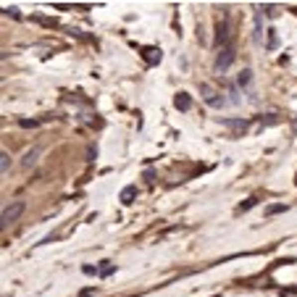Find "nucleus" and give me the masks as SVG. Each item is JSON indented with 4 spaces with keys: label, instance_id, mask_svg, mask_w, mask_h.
<instances>
[{
    "label": "nucleus",
    "instance_id": "dca6fc26",
    "mask_svg": "<svg viewBox=\"0 0 297 297\" xmlns=\"http://www.w3.org/2000/svg\"><path fill=\"white\" fill-rule=\"evenodd\" d=\"M18 124H21L24 129H29V126H37V121H29V118H21V121H18Z\"/></svg>",
    "mask_w": 297,
    "mask_h": 297
},
{
    "label": "nucleus",
    "instance_id": "6e6552de",
    "mask_svg": "<svg viewBox=\"0 0 297 297\" xmlns=\"http://www.w3.org/2000/svg\"><path fill=\"white\" fill-rule=\"evenodd\" d=\"M224 126L237 129V132H245V129H247V121H242V118H224Z\"/></svg>",
    "mask_w": 297,
    "mask_h": 297
},
{
    "label": "nucleus",
    "instance_id": "f03ea898",
    "mask_svg": "<svg viewBox=\"0 0 297 297\" xmlns=\"http://www.w3.org/2000/svg\"><path fill=\"white\" fill-rule=\"evenodd\" d=\"M234 58H237L234 45H226V48H221L218 55H216V71H218V74H224V71L231 66V63H234Z\"/></svg>",
    "mask_w": 297,
    "mask_h": 297
},
{
    "label": "nucleus",
    "instance_id": "7ed1b4c3",
    "mask_svg": "<svg viewBox=\"0 0 297 297\" xmlns=\"http://www.w3.org/2000/svg\"><path fill=\"white\" fill-rule=\"evenodd\" d=\"M200 95H202V100H205V103H208L210 108H221V105H226L224 95H221L218 90H213L210 85H205V82L200 85Z\"/></svg>",
    "mask_w": 297,
    "mask_h": 297
},
{
    "label": "nucleus",
    "instance_id": "423d86ee",
    "mask_svg": "<svg viewBox=\"0 0 297 297\" xmlns=\"http://www.w3.org/2000/svg\"><path fill=\"white\" fill-rule=\"evenodd\" d=\"M226 40H229V24H218V37H216V45H221V48H226Z\"/></svg>",
    "mask_w": 297,
    "mask_h": 297
},
{
    "label": "nucleus",
    "instance_id": "f3484780",
    "mask_svg": "<svg viewBox=\"0 0 297 297\" xmlns=\"http://www.w3.org/2000/svg\"><path fill=\"white\" fill-rule=\"evenodd\" d=\"M82 271H85V274H100V268H95V266H85Z\"/></svg>",
    "mask_w": 297,
    "mask_h": 297
},
{
    "label": "nucleus",
    "instance_id": "2eb2a0df",
    "mask_svg": "<svg viewBox=\"0 0 297 297\" xmlns=\"http://www.w3.org/2000/svg\"><path fill=\"white\" fill-rule=\"evenodd\" d=\"M110 274H113V266H103V268H100V276H110Z\"/></svg>",
    "mask_w": 297,
    "mask_h": 297
},
{
    "label": "nucleus",
    "instance_id": "20e7f679",
    "mask_svg": "<svg viewBox=\"0 0 297 297\" xmlns=\"http://www.w3.org/2000/svg\"><path fill=\"white\" fill-rule=\"evenodd\" d=\"M174 105L179 108V110H190L192 108V98L187 95V92H179V95L174 98Z\"/></svg>",
    "mask_w": 297,
    "mask_h": 297
},
{
    "label": "nucleus",
    "instance_id": "ddd939ff",
    "mask_svg": "<svg viewBox=\"0 0 297 297\" xmlns=\"http://www.w3.org/2000/svg\"><path fill=\"white\" fill-rule=\"evenodd\" d=\"M282 210H287V205L276 202V205H268V208H266V216H276V213H282Z\"/></svg>",
    "mask_w": 297,
    "mask_h": 297
},
{
    "label": "nucleus",
    "instance_id": "4468645a",
    "mask_svg": "<svg viewBox=\"0 0 297 297\" xmlns=\"http://www.w3.org/2000/svg\"><path fill=\"white\" fill-rule=\"evenodd\" d=\"M268 48H276V32L268 29Z\"/></svg>",
    "mask_w": 297,
    "mask_h": 297
},
{
    "label": "nucleus",
    "instance_id": "1a4fd4ad",
    "mask_svg": "<svg viewBox=\"0 0 297 297\" xmlns=\"http://www.w3.org/2000/svg\"><path fill=\"white\" fill-rule=\"evenodd\" d=\"M237 85L247 90L250 85H253V71H250V69H245V71H242V74H239V77H237Z\"/></svg>",
    "mask_w": 297,
    "mask_h": 297
},
{
    "label": "nucleus",
    "instance_id": "9b49d317",
    "mask_svg": "<svg viewBox=\"0 0 297 297\" xmlns=\"http://www.w3.org/2000/svg\"><path fill=\"white\" fill-rule=\"evenodd\" d=\"M8 169H11V158H8V153H0V171H3V176L8 174Z\"/></svg>",
    "mask_w": 297,
    "mask_h": 297
},
{
    "label": "nucleus",
    "instance_id": "f8f14e48",
    "mask_svg": "<svg viewBox=\"0 0 297 297\" xmlns=\"http://www.w3.org/2000/svg\"><path fill=\"white\" fill-rule=\"evenodd\" d=\"M255 205H258V198H250V200H245V202H242V205H239L237 210H239V213H247L250 208H255Z\"/></svg>",
    "mask_w": 297,
    "mask_h": 297
},
{
    "label": "nucleus",
    "instance_id": "0eeeda50",
    "mask_svg": "<svg viewBox=\"0 0 297 297\" xmlns=\"http://www.w3.org/2000/svg\"><path fill=\"white\" fill-rule=\"evenodd\" d=\"M142 55H145V61L150 63V66L153 63H161V50H155V48H145Z\"/></svg>",
    "mask_w": 297,
    "mask_h": 297
},
{
    "label": "nucleus",
    "instance_id": "f257e3e1",
    "mask_svg": "<svg viewBox=\"0 0 297 297\" xmlns=\"http://www.w3.org/2000/svg\"><path fill=\"white\" fill-rule=\"evenodd\" d=\"M24 208H26V205H24V200H13L11 205H5V208H3V216H0V226L5 229L8 224H13V221L24 213Z\"/></svg>",
    "mask_w": 297,
    "mask_h": 297
},
{
    "label": "nucleus",
    "instance_id": "9d476101",
    "mask_svg": "<svg viewBox=\"0 0 297 297\" xmlns=\"http://www.w3.org/2000/svg\"><path fill=\"white\" fill-rule=\"evenodd\" d=\"M134 198H137V187H124V192H121V202H124V205L134 202Z\"/></svg>",
    "mask_w": 297,
    "mask_h": 297
},
{
    "label": "nucleus",
    "instance_id": "39448f33",
    "mask_svg": "<svg viewBox=\"0 0 297 297\" xmlns=\"http://www.w3.org/2000/svg\"><path fill=\"white\" fill-rule=\"evenodd\" d=\"M37 158H40V147H32L29 153H24V158H21V166H24V169H32V166L37 163Z\"/></svg>",
    "mask_w": 297,
    "mask_h": 297
}]
</instances>
